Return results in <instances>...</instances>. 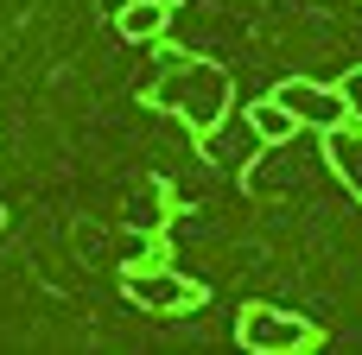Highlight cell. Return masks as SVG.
<instances>
[{
    "mask_svg": "<svg viewBox=\"0 0 362 355\" xmlns=\"http://www.w3.org/2000/svg\"><path fill=\"white\" fill-rule=\"evenodd\" d=\"M0 229H6V210H0Z\"/></svg>",
    "mask_w": 362,
    "mask_h": 355,
    "instance_id": "cell-12",
    "label": "cell"
},
{
    "mask_svg": "<svg viewBox=\"0 0 362 355\" xmlns=\"http://www.w3.org/2000/svg\"><path fill=\"white\" fill-rule=\"evenodd\" d=\"M178 210H185V203H178L172 178H146V184H140V197L127 203V216H121V222H127L134 235H146V241H153V235H165V229H172V216H178Z\"/></svg>",
    "mask_w": 362,
    "mask_h": 355,
    "instance_id": "cell-6",
    "label": "cell"
},
{
    "mask_svg": "<svg viewBox=\"0 0 362 355\" xmlns=\"http://www.w3.org/2000/svg\"><path fill=\"white\" fill-rule=\"evenodd\" d=\"M191 146H197V159H204V165H216V172H235V178H248V172H255V159L267 152V146L255 140V127H248V114H242V108H229L216 127L191 133Z\"/></svg>",
    "mask_w": 362,
    "mask_h": 355,
    "instance_id": "cell-4",
    "label": "cell"
},
{
    "mask_svg": "<svg viewBox=\"0 0 362 355\" xmlns=\"http://www.w3.org/2000/svg\"><path fill=\"white\" fill-rule=\"evenodd\" d=\"M165 25H172V6H159V0H127V6L115 13V32H121L127 44H159Z\"/></svg>",
    "mask_w": 362,
    "mask_h": 355,
    "instance_id": "cell-9",
    "label": "cell"
},
{
    "mask_svg": "<svg viewBox=\"0 0 362 355\" xmlns=\"http://www.w3.org/2000/svg\"><path fill=\"white\" fill-rule=\"evenodd\" d=\"M337 95H344V114H350V127H362V64H350V70L337 76Z\"/></svg>",
    "mask_w": 362,
    "mask_h": 355,
    "instance_id": "cell-10",
    "label": "cell"
},
{
    "mask_svg": "<svg viewBox=\"0 0 362 355\" xmlns=\"http://www.w3.org/2000/svg\"><path fill=\"white\" fill-rule=\"evenodd\" d=\"M121 299L146 318H191V311L210 305V286L178 273V260H146L140 254V260L121 267Z\"/></svg>",
    "mask_w": 362,
    "mask_h": 355,
    "instance_id": "cell-2",
    "label": "cell"
},
{
    "mask_svg": "<svg viewBox=\"0 0 362 355\" xmlns=\"http://www.w3.org/2000/svg\"><path fill=\"white\" fill-rule=\"evenodd\" d=\"M235 343L248 355H305V349L325 343V330H318L305 311H286V305L255 299V305L235 311Z\"/></svg>",
    "mask_w": 362,
    "mask_h": 355,
    "instance_id": "cell-3",
    "label": "cell"
},
{
    "mask_svg": "<svg viewBox=\"0 0 362 355\" xmlns=\"http://www.w3.org/2000/svg\"><path fill=\"white\" fill-rule=\"evenodd\" d=\"M159 6H172V13H178V6H185V0H159Z\"/></svg>",
    "mask_w": 362,
    "mask_h": 355,
    "instance_id": "cell-11",
    "label": "cell"
},
{
    "mask_svg": "<svg viewBox=\"0 0 362 355\" xmlns=\"http://www.w3.org/2000/svg\"><path fill=\"white\" fill-rule=\"evenodd\" d=\"M140 108L178 121L185 133H204V127H216V121L235 108V76H229L216 57H204V51H172V44L159 38V76L140 89Z\"/></svg>",
    "mask_w": 362,
    "mask_h": 355,
    "instance_id": "cell-1",
    "label": "cell"
},
{
    "mask_svg": "<svg viewBox=\"0 0 362 355\" xmlns=\"http://www.w3.org/2000/svg\"><path fill=\"white\" fill-rule=\"evenodd\" d=\"M242 114H248V127H255V140H261V146H274V152H286V146H293V140L305 133V127H299V121H293V114H286V108H280L274 95H261V102H248Z\"/></svg>",
    "mask_w": 362,
    "mask_h": 355,
    "instance_id": "cell-8",
    "label": "cell"
},
{
    "mask_svg": "<svg viewBox=\"0 0 362 355\" xmlns=\"http://www.w3.org/2000/svg\"><path fill=\"white\" fill-rule=\"evenodd\" d=\"M325 165L337 172V184L362 203V127H350V121L325 127Z\"/></svg>",
    "mask_w": 362,
    "mask_h": 355,
    "instance_id": "cell-7",
    "label": "cell"
},
{
    "mask_svg": "<svg viewBox=\"0 0 362 355\" xmlns=\"http://www.w3.org/2000/svg\"><path fill=\"white\" fill-rule=\"evenodd\" d=\"M274 102L299 121V127H337V121H350L344 114V95H337V83H312V76H286V83H274Z\"/></svg>",
    "mask_w": 362,
    "mask_h": 355,
    "instance_id": "cell-5",
    "label": "cell"
}]
</instances>
